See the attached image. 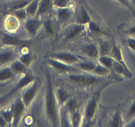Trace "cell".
<instances>
[{
  "instance_id": "cell-1",
  "label": "cell",
  "mask_w": 135,
  "mask_h": 127,
  "mask_svg": "<svg viewBox=\"0 0 135 127\" xmlns=\"http://www.w3.org/2000/svg\"><path fill=\"white\" fill-rule=\"evenodd\" d=\"M47 85L46 87L45 106L46 113L49 121L54 126H59V115H58V102L56 97L53 90L52 84L50 77H47Z\"/></svg>"
},
{
  "instance_id": "cell-2",
  "label": "cell",
  "mask_w": 135,
  "mask_h": 127,
  "mask_svg": "<svg viewBox=\"0 0 135 127\" xmlns=\"http://www.w3.org/2000/svg\"><path fill=\"white\" fill-rule=\"evenodd\" d=\"M70 81L81 86H91L96 85L100 81V78L93 75L81 74L72 73L68 76Z\"/></svg>"
},
{
  "instance_id": "cell-3",
  "label": "cell",
  "mask_w": 135,
  "mask_h": 127,
  "mask_svg": "<svg viewBox=\"0 0 135 127\" xmlns=\"http://www.w3.org/2000/svg\"><path fill=\"white\" fill-rule=\"evenodd\" d=\"M39 81L37 80H35L30 85H28L27 89L23 91L21 98L23 100L24 104L25 105L26 107H28L35 99L39 88Z\"/></svg>"
},
{
  "instance_id": "cell-4",
  "label": "cell",
  "mask_w": 135,
  "mask_h": 127,
  "mask_svg": "<svg viewBox=\"0 0 135 127\" xmlns=\"http://www.w3.org/2000/svg\"><path fill=\"white\" fill-rule=\"evenodd\" d=\"M25 109L26 106L23 103L22 99L21 97H18L11 107V111L13 113V126H16L19 125V123L21 120Z\"/></svg>"
},
{
  "instance_id": "cell-5",
  "label": "cell",
  "mask_w": 135,
  "mask_h": 127,
  "mask_svg": "<svg viewBox=\"0 0 135 127\" xmlns=\"http://www.w3.org/2000/svg\"><path fill=\"white\" fill-rule=\"evenodd\" d=\"M48 62L54 69L60 72H62V73H77L79 71L78 69L74 66L73 65L64 63V62H60V61L52 58L49 59Z\"/></svg>"
},
{
  "instance_id": "cell-6",
  "label": "cell",
  "mask_w": 135,
  "mask_h": 127,
  "mask_svg": "<svg viewBox=\"0 0 135 127\" xmlns=\"http://www.w3.org/2000/svg\"><path fill=\"white\" fill-rule=\"evenodd\" d=\"M50 56L60 62L68 64H71V65L77 64L79 62H81V60L78 56L72 53L66 52L53 53L50 55Z\"/></svg>"
},
{
  "instance_id": "cell-7",
  "label": "cell",
  "mask_w": 135,
  "mask_h": 127,
  "mask_svg": "<svg viewBox=\"0 0 135 127\" xmlns=\"http://www.w3.org/2000/svg\"><path fill=\"white\" fill-rule=\"evenodd\" d=\"M85 31V25L76 23L70 26L65 33L64 38L66 41H71L80 37Z\"/></svg>"
},
{
  "instance_id": "cell-8",
  "label": "cell",
  "mask_w": 135,
  "mask_h": 127,
  "mask_svg": "<svg viewBox=\"0 0 135 127\" xmlns=\"http://www.w3.org/2000/svg\"><path fill=\"white\" fill-rule=\"evenodd\" d=\"M2 42L3 45L7 46H27L28 42L25 40L21 39L18 37L9 34L4 33L2 36Z\"/></svg>"
},
{
  "instance_id": "cell-9",
  "label": "cell",
  "mask_w": 135,
  "mask_h": 127,
  "mask_svg": "<svg viewBox=\"0 0 135 127\" xmlns=\"http://www.w3.org/2000/svg\"><path fill=\"white\" fill-rule=\"evenodd\" d=\"M35 80H36V79L32 75H30L28 73L25 74L24 77H22L21 80H19V81H18L17 84H16V86L15 87V88H14V89H13L10 93H9L8 94L6 95V96L3 97V100L2 101H3L4 99H7L8 97L11 96V95L13 94V93H15V92L18 91L20 90V89L25 87L26 86H28V85H30V84H31Z\"/></svg>"
},
{
  "instance_id": "cell-10",
  "label": "cell",
  "mask_w": 135,
  "mask_h": 127,
  "mask_svg": "<svg viewBox=\"0 0 135 127\" xmlns=\"http://www.w3.org/2000/svg\"><path fill=\"white\" fill-rule=\"evenodd\" d=\"M40 27H41L40 21L33 17H31L29 19L26 20L24 25L25 29L32 37L37 35Z\"/></svg>"
},
{
  "instance_id": "cell-11",
  "label": "cell",
  "mask_w": 135,
  "mask_h": 127,
  "mask_svg": "<svg viewBox=\"0 0 135 127\" xmlns=\"http://www.w3.org/2000/svg\"><path fill=\"white\" fill-rule=\"evenodd\" d=\"M56 17L58 21L61 23H66L73 17L74 12L70 8L67 7H56Z\"/></svg>"
},
{
  "instance_id": "cell-12",
  "label": "cell",
  "mask_w": 135,
  "mask_h": 127,
  "mask_svg": "<svg viewBox=\"0 0 135 127\" xmlns=\"http://www.w3.org/2000/svg\"><path fill=\"white\" fill-rule=\"evenodd\" d=\"M16 56V52L13 49L7 48L0 51V65L13 62Z\"/></svg>"
},
{
  "instance_id": "cell-13",
  "label": "cell",
  "mask_w": 135,
  "mask_h": 127,
  "mask_svg": "<svg viewBox=\"0 0 135 127\" xmlns=\"http://www.w3.org/2000/svg\"><path fill=\"white\" fill-rule=\"evenodd\" d=\"M97 99L95 97H93L89 101V103L87 105L85 110V119L88 122L91 121L94 117L96 109H97Z\"/></svg>"
},
{
  "instance_id": "cell-14",
  "label": "cell",
  "mask_w": 135,
  "mask_h": 127,
  "mask_svg": "<svg viewBox=\"0 0 135 127\" xmlns=\"http://www.w3.org/2000/svg\"><path fill=\"white\" fill-rule=\"evenodd\" d=\"M52 0H40L37 17H44L48 15L51 9Z\"/></svg>"
},
{
  "instance_id": "cell-15",
  "label": "cell",
  "mask_w": 135,
  "mask_h": 127,
  "mask_svg": "<svg viewBox=\"0 0 135 127\" xmlns=\"http://www.w3.org/2000/svg\"><path fill=\"white\" fill-rule=\"evenodd\" d=\"M83 52L88 57L91 58H98L99 57V48L95 43H89L85 45L83 48Z\"/></svg>"
},
{
  "instance_id": "cell-16",
  "label": "cell",
  "mask_w": 135,
  "mask_h": 127,
  "mask_svg": "<svg viewBox=\"0 0 135 127\" xmlns=\"http://www.w3.org/2000/svg\"><path fill=\"white\" fill-rule=\"evenodd\" d=\"M111 57H112L115 60L117 61L119 63L123 64L124 67L128 68L127 64H126L125 62H124V59H123L121 49H120V48L119 47L115 42H113V44L112 45V50H111Z\"/></svg>"
},
{
  "instance_id": "cell-17",
  "label": "cell",
  "mask_w": 135,
  "mask_h": 127,
  "mask_svg": "<svg viewBox=\"0 0 135 127\" xmlns=\"http://www.w3.org/2000/svg\"><path fill=\"white\" fill-rule=\"evenodd\" d=\"M10 68L15 74H26L28 73L27 67L22 63L19 59L13 61L10 65Z\"/></svg>"
},
{
  "instance_id": "cell-18",
  "label": "cell",
  "mask_w": 135,
  "mask_h": 127,
  "mask_svg": "<svg viewBox=\"0 0 135 127\" xmlns=\"http://www.w3.org/2000/svg\"><path fill=\"white\" fill-rule=\"evenodd\" d=\"M112 69L116 73L120 75H123V76H125V77H128V78H131V77H132V74L131 73V72H130V70H128V68H127L126 67H124L123 64L119 63L117 61L114 60Z\"/></svg>"
},
{
  "instance_id": "cell-19",
  "label": "cell",
  "mask_w": 135,
  "mask_h": 127,
  "mask_svg": "<svg viewBox=\"0 0 135 127\" xmlns=\"http://www.w3.org/2000/svg\"><path fill=\"white\" fill-rule=\"evenodd\" d=\"M91 21L89 13L84 7L81 6V9L79 12L78 15L76 19V23L81 25H88Z\"/></svg>"
},
{
  "instance_id": "cell-20",
  "label": "cell",
  "mask_w": 135,
  "mask_h": 127,
  "mask_svg": "<svg viewBox=\"0 0 135 127\" xmlns=\"http://www.w3.org/2000/svg\"><path fill=\"white\" fill-rule=\"evenodd\" d=\"M40 0H32L25 7L26 12L29 17H34L37 15Z\"/></svg>"
},
{
  "instance_id": "cell-21",
  "label": "cell",
  "mask_w": 135,
  "mask_h": 127,
  "mask_svg": "<svg viewBox=\"0 0 135 127\" xmlns=\"http://www.w3.org/2000/svg\"><path fill=\"white\" fill-rule=\"evenodd\" d=\"M88 27L89 32L93 35H101L106 34L105 31L95 21L91 20L88 24Z\"/></svg>"
},
{
  "instance_id": "cell-22",
  "label": "cell",
  "mask_w": 135,
  "mask_h": 127,
  "mask_svg": "<svg viewBox=\"0 0 135 127\" xmlns=\"http://www.w3.org/2000/svg\"><path fill=\"white\" fill-rule=\"evenodd\" d=\"M15 75L16 74L13 72L10 66L2 68L0 70V82L12 80Z\"/></svg>"
},
{
  "instance_id": "cell-23",
  "label": "cell",
  "mask_w": 135,
  "mask_h": 127,
  "mask_svg": "<svg viewBox=\"0 0 135 127\" xmlns=\"http://www.w3.org/2000/svg\"><path fill=\"white\" fill-rule=\"evenodd\" d=\"M99 50L100 56H109L112 50V45L107 41H101L99 42Z\"/></svg>"
},
{
  "instance_id": "cell-24",
  "label": "cell",
  "mask_w": 135,
  "mask_h": 127,
  "mask_svg": "<svg viewBox=\"0 0 135 127\" xmlns=\"http://www.w3.org/2000/svg\"><path fill=\"white\" fill-rule=\"evenodd\" d=\"M32 0H15L9 6V10L15 11L20 9L25 8L26 6L31 2Z\"/></svg>"
},
{
  "instance_id": "cell-25",
  "label": "cell",
  "mask_w": 135,
  "mask_h": 127,
  "mask_svg": "<svg viewBox=\"0 0 135 127\" xmlns=\"http://www.w3.org/2000/svg\"><path fill=\"white\" fill-rule=\"evenodd\" d=\"M56 99L60 104H65L69 99V94L65 89L59 88L56 91Z\"/></svg>"
},
{
  "instance_id": "cell-26",
  "label": "cell",
  "mask_w": 135,
  "mask_h": 127,
  "mask_svg": "<svg viewBox=\"0 0 135 127\" xmlns=\"http://www.w3.org/2000/svg\"><path fill=\"white\" fill-rule=\"evenodd\" d=\"M123 120L121 113L119 111H117L114 114L112 119H111V120L110 121L109 126L111 127H119L123 126Z\"/></svg>"
},
{
  "instance_id": "cell-27",
  "label": "cell",
  "mask_w": 135,
  "mask_h": 127,
  "mask_svg": "<svg viewBox=\"0 0 135 127\" xmlns=\"http://www.w3.org/2000/svg\"><path fill=\"white\" fill-rule=\"evenodd\" d=\"M78 64V66L80 69L85 71L87 72H91L93 70L96 66V63L91 62V61H81L79 62Z\"/></svg>"
},
{
  "instance_id": "cell-28",
  "label": "cell",
  "mask_w": 135,
  "mask_h": 127,
  "mask_svg": "<svg viewBox=\"0 0 135 127\" xmlns=\"http://www.w3.org/2000/svg\"><path fill=\"white\" fill-rule=\"evenodd\" d=\"M114 60H115L109 56H99V63L108 69H112Z\"/></svg>"
},
{
  "instance_id": "cell-29",
  "label": "cell",
  "mask_w": 135,
  "mask_h": 127,
  "mask_svg": "<svg viewBox=\"0 0 135 127\" xmlns=\"http://www.w3.org/2000/svg\"><path fill=\"white\" fill-rule=\"evenodd\" d=\"M109 72V69L107 68L106 67H105L104 66H103L102 64H101L100 63L96 64V66L95 67V68L93 69V70L92 71L91 73L93 74L96 75V76H105V75H107V74Z\"/></svg>"
},
{
  "instance_id": "cell-30",
  "label": "cell",
  "mask_w": 135,
  "mask_h": 127,
  "mask_svg": "<svg viewBox=\"0 0 135 127\" xmlns=\"http://www.w3.org/2000/svg\"><path fill=\"white\" fill-rule=\"evenodd\" d=\"M34 58H35V56H34V55L32 53L28 52L26 53V54H22L19 57V60L28 68L31 65V64L32 63V61H33Z\"/></svg>"
},
{
  "instance_id": "cell-31",
  "label": "cell",
  "mask_w": 135,
  "mask_h": 127,
  "mask_svg": "<svg viewBox=\"0 0 135 127\" xmlns=\"http://www.w3.org/2000/svg\"><path fill=\"white\" fill-rule=\"evenodd\" d=\"M45 32L48 35H52L54 32V26L52 21L49 19H45L42 23Z\"/></svg>"
},
{
  "instance_id": "cell-32",
  "label": "cell",
  "mask_w": 135,
  "mask_h": 127,
  "mask_svg": "<svg viewBox=\"0 0 135 127\" xmlns=\"http://www.w3.org/2000/svg\"><path fill=\"white\" fill-rule=\"evenodd\" d=\"M81 115L80 111H75L72 113V117H71V123L72 125L74 127H78L80 125V123L81 122Z\"/></svg>"
},
{
  "instance_id": "cell-33",
  "label": "cell",
  "mask_w": 135,
  "mask_h": 127,
  "mask_svg": "<svg viewBox=\"0 0 135 127\" xmlns=\"http://www.w3.org/2000/svg\"><path fill=\"white\" fill-rule=\"evenodd\" d=\"M13 15L17 19H18L19 21L27 20V18L28 17L25 8L20 9H18L13 11Z\"/></svg>"
},
{
  "instance_id": "cell-34",
  "label": "cell",
  "mask_w": 135,
  "mask_h": 127,
  "mask_svg": "<svg viewBox=\"0 0 135 127\" xmlns=\"http://www.w3.org/2000/svg\"><path fill=\"white\" fill-rule=\"evenodd\" d=\"M123 31L126 35L129 36V37L135 38V23H131L124 27Z\"/></svg>"
},
{
  "instance_id": "cell-35",
  "label": "cell",
  "mask_w": 135,
  "mask_h": 127,
  "mask_svg": "<svg viewBox=\"0 0 135 127\" xmlns=\"http://www.w3.org/2000/svg\"><path fill=\"white\" fill-rule=\"evenodd\" d=\"M0 115H2L6 122L8 123H12L13 122V113L12 111L11 110H3L1 111Z\"/></svg>"
},
{
  "instance_id": "cell-36",
  "label": "cell",
  "mask_w": 135,
  "mask_h": 127,
  "mask_svg": "<svg viewBox=\"0 0 135 127\" xmlns=\"http://www.w3.org/2000/svg\"><path fill=\"white\" fill-rule=\"evenodd\" d=\"M70 0H52V4L56 7H68Z\"/></svg>"
},
{
  "instance_id": "cell-37",
  "label": "cell",
  "mask_w": 135,
  "mask_h": 127,
  "mask_svg": "<svg viewBox=\"0 0 135 127\" xmlns=\"http://www.w3.org/2000/svg\"><path fill=\"white\" fill-rule=\"evenodd\" d=\"M66 109L69 112L73 113L76 111V107H77V102L75 99H71L68 100L66 103Z\"/></svg>"
},
{
  "instance_id": "cell-38",
  "label": "cell",
  "mask_w": 135,
  "mask_h": 127,
  "mask_svg": "<svg viewBox=\"0 0 135 127\" xmlns=\"http://www.w3.org/2000/svg\"><path fill=\"white\" fill-rule=\"evenodd\" d=\"M125 44L131 51L135 52V38L128 37L125 39Z\"/></svg>"
},
{
  "instance_id": "cell-39",
  "label": "cell",
  "mask_w": 135,
  "mask_h": 127,
  "mask_svg": "<svg viewBox=\"0 0 135 127\" xmlns=\"http://www.w3.org/2000/svg\"><path fill=\"white\" fill-rule=\"evenodd\" d=\"M135 116V99L132 101V103L130 105L129 109L127 114V119L128 120H131Z\"/></svg>"
},
{
  "instance_id": "cell-40",
  "label": "cell",
  "mask_w": 135,
  "mask_h": 127,
  "mask_svg": "<svg viewBox=\"0 0 135 127\" xmlns=\"http://www.w3.org/2000/svg\"><path fill=\"white\" fill-rule=\"evenodd\" d=\"M116 1H117L120 4H122L123 6L126 7L127 9L131 10V11L133 10V8H132V6L131 5L130 0H116Z\"/></svg>"
},
{
  "instance_id": "cell-41",
  "label": "cell",
  "mask_w": 135,
  "mask_h": 127,
  "mask_svg": "<svg viewBox=\"0 0 135 127\" xmlns=\"http://www.w3.org/2000/svg\"><path fill=\"white\" fill-rule=\"evenodd\" d=\"M7 123L6 120H5L4 118L2 116V115H0V126H7Z\"/></svg>"
},
{
  "instance_id": "cell-42",
  "label": "cell",
  "mask_w": 135,
  "mask_h": 127,
  "mask_svg": "<svg viewBox=\"0 0 135 127\" xmlns=\"http://www.w3.org/2000/svg\"><path fill=\"white\" fill-rule=\"evenodd\" d=\"M127 126H135V120L130 122L129 124H127Z\"/></svg>"
},
{
  "instance_id": "cell-43",
  "label": "cell",
  "mask_w": 135,
  "mask_h": 127,
  "mask_svg": "<svg viewBox=\"0 0 135 127\" xmlns=\"http://www.w3.org/2000/svg\"><path fill=\"white\" fill-rule=\"evenodd\" d=\"M130 2H131V5H132V8H133V7H135V0H131Z\"/></svg>"
}]
</instances>
